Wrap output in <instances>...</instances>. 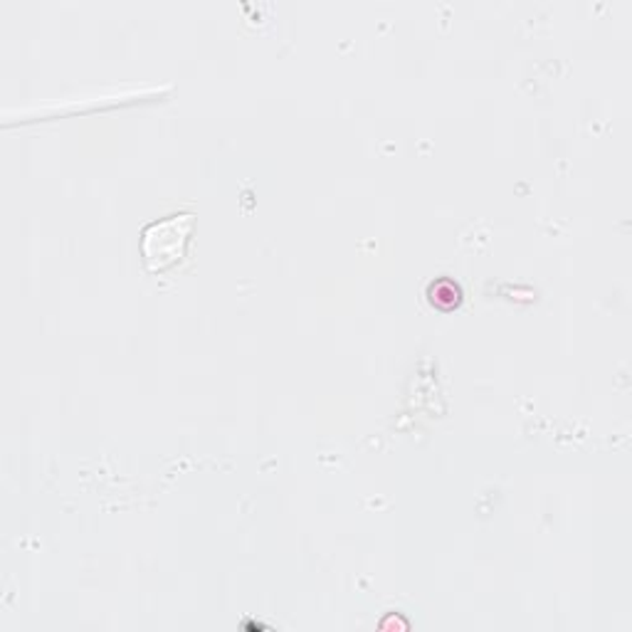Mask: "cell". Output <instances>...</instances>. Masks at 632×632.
<instances>
[{
	"label": "cell",
	"instance_id": "obj_1",
	"mask_svg": "<svg viewBox=\"0 0 632 632\" xmlns=\"http://www.w3.org/2000/svg\"><path fill=\"white\" fill-rule=\"evenodd\" d=\"M195 217L191 213L169 215L159 223H151L141 237V253L149 272H165L173 265H179L185 257L193 233Z\"/></svg>",
	"mask_w": 632,
	"mask_h": 632
},
{
	"label": "cell",
	"instance_id": "obj_2",
	"mask_svg": "<svg viewBox=\"0 0 632 632\" xmlns=\"http://www.w3.org/2000/svg\"><path fill=\"white\" fill-rule=\"evenodd\" d=\"M428 299L440 312H452V309H458L462 302V289L458 282H452L450 277H440L428 287Z\"/></svg>",
	"mask_w": 632,
	"mask_h": 632
}]
</instances>
